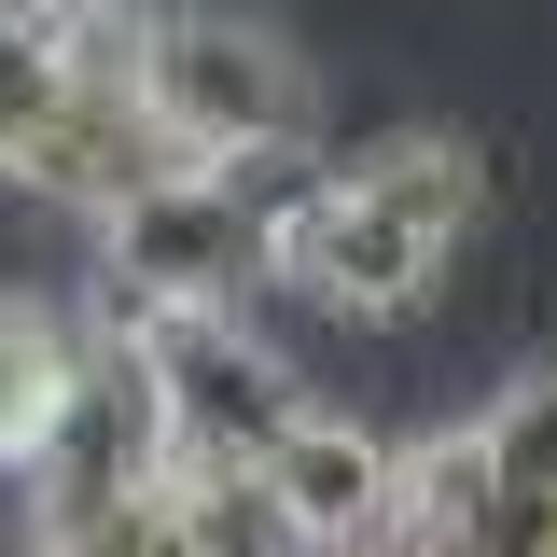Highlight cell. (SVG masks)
<instances>
[{"mask_svg": "<svg viewBox=\"0 0 557 557\" xmlns=\"http://www.w3.org/2000/svg\"><path fill=\"white\" fill-rule=\"evenodd\" d=\"M487 223V153L460 126H391L362 153L265 168V278L335 321H418Z\"/></svg>", "mask_w": 557, "mask_h": 557, "instance_id": "obj_1", "label": "cell"}, {"mask_svg": "<svg viewBox=\"0 0 557 557\" xmlns=\"http://www.w3.org/2000/svg\"><path fill=\"white\" fill-rule=\"evenodd\" d=\"M139 98L182 168H293L321 153V70L278 14H237V0H153L139 28Z\"/></svg>", "mask_w": 557, "mask_h": 557, "instance_id": "obj_2", "label": "cell"}, {"mask_svg": "<svg viewBox=\"0 0 557 557\" xmlns=\"http://www.w3.org/2000/svg\"><path fill=\"white\" fill-rule=\"evenodd\" d=\"M265 278V168H168L98 223V307L168 321V307H237Z\"/></svg>", "mask_w": 557, "mask_h": 557, "instance_id": "obj_3", "label": "cell"}, {"mask_svg": "<svg viewBox=\"0 0 557 557\" xmlns=\"http://www.w3.org/2000/svg\"><path fill=\"white\" fill-rule=\"evenodd\" d=\"M168 474H182V446H168L153 348H139V321L84 307V376H70L57 432L28 446V502H42V530H84V516H112V502H139Z\"/></svg>", "mask_w": 557, "mask_h": 557, "instance_id": "obj_4", "label": "cell"}, {"mask_svg": "<svg viewBox=\"0 0 557 557\" xmlns=\"http://www.w3.org/2000/svg\"><path fill=\"white\" fill-rule=\"evenodd\" d=\"M139 348H153L182 474H209V460H278V432L321 405V391L278 362V335L251 307H168V321H139Z\"/></svg>", "mask_w": 557, "mask_h": 557, "instance_id": "obj_5", "label": "cell"}, {"mask_svg": "<svg viewBox=\"0 0 557 557\" xmlns=\"http://www.w3.org/2000/svg\"><path fill=\"white\" fill-rule=\"evenodd\" d=\"M265 474H278V502H293L307 557H376L405 530V432H376V418H348V405H307L278 432Z\"/></svg>", "mask_w": 557, "mask_h": 557, "instance_id": "obj_6", "label": "cell"}, {"mask_svg": "<svg viewBox=\"0 0 557 557\" xmlns=\"http://www.w3.org/2000/svg\"><path fill=\"white\" fill-rule=\"evenodd\" d=\"M446 432H460V460H474V530L557 502V362L502 376V391H487L474 418H446ZM474 530H460V544H474Z\"/></svg>", "mask_w": 557, "mask_h": 557, "instance_id": "obj_7", "label": "cell"}, {"mask_svg": "<svg viewBox=\"0 0 557 557\" xmlns=\"http://www.w3.org/2000/svg\"><path fill=\"white\" fill-rule=\"evenodd\" d=\"M70 376H84V321L42 293H0V474H28V446L57 432Z\"/></svg>", "mask_w": 557, "mask_h": 557, "instance_id": "obj_8", "label": "cell"}, {"mask_svg": "<svg viewBox=\"0 0 557 557\" xmlns=\"http://www.w3.org/2000/svg\"><path fill=\"white\" fill-rule=\"evenodd\" d=\"M70 84H84V57H70V28L42 14V0H0V182H28V153L57 139Z\"/></svg>", "mask_w": 557, "mask_h": 557, "instance_id": "obj_9", "label": "cell"}, {"mask_svg": "<svg viewBox=\"0 0 557 557\" xmlns=\"http://www.w3.org/2000/svg\"><path fill=\"white\" fill-rule=\"evenodd\" d=\"M182 516H196V557H307V530H293V502H278L265 460H209V474H182Z\"/></svg>", "mask_w": 557, "mask_h": 557, "instance_id": "obj_10", "label": "cell"}, {"mask_svg": "<svg viewBox=\"0 0 557 557\" xmlns=\"http://www.w3.org/2000/svg\"><path fill=\"white\" fill-rule=\"evenodd\" d=\"M57 557H196L182 474H168V487H139V502H112V516H84V530H57Z\"/></svg>", "mask_w": 557, "mask_h": 557, "instance_id": "obj_11", "label": "cell"}]
</instances>
